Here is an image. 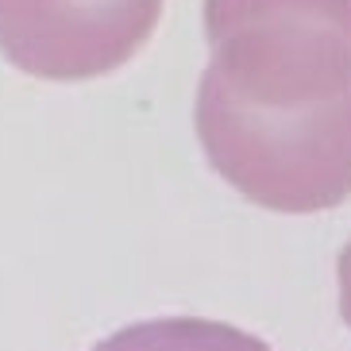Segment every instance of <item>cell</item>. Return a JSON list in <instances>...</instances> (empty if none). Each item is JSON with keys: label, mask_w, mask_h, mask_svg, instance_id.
Instances as JSON below:
<instances>
[{"label": "cell", "mask_w": 351, "mask_h": 351, "mask_svg": "<svg viewBox=\"0 0 351 351\" xmlns=\"http://www.w3.org/2000/svg\"><path fill=\"white\" fill-rule=\"evenodd\" d=\"M336 278H340V317L348 320V328H351V239H348V247L340 251Z\"/></svg>", "instance_id": "277c9868"}, {"label": "cell", "mask_w": 351, "mask_h": 351, "mask_svg": "<svg viewBox=\"0 0 351 351\" xmlns=\"http://www.w3.org/2000/svg\"><path fill=\"white\" fill-rule=\"evenodd\" d=\"M162 0H0V54L43 82L120 70L158 27Z\"/></svg>", "instance_id": "7a4b0ae2"}, {"label": "cell", "mask_w": 351, "mask_h": 351, "mask_svg": "<svg viewBox=\"0 0 351 351\" xmlns=\"http://www.w3.org/2000/svg\"><path fill=\"white\" fill-rule=\"evenodd\" d=\"M193 104L208 166L274 213L351 197V0H205Z\"/></svg>", "instance_id": "6da1fadb"}, {"label": "cell", "mask_w": 351, "mask_h": 351, "mask_svg": "<svg viewBox=\"0 0 351 351\" xmlns=\"http://www.w3.org/2000/svg\"><path fill=\"white\" fill-rule=\"evenodd\" d=\"M89 351H270L251 332L205 317H155L135 320L104 336Z\"/></svg>", "instance_id": "3957f363"}]
</instances>
